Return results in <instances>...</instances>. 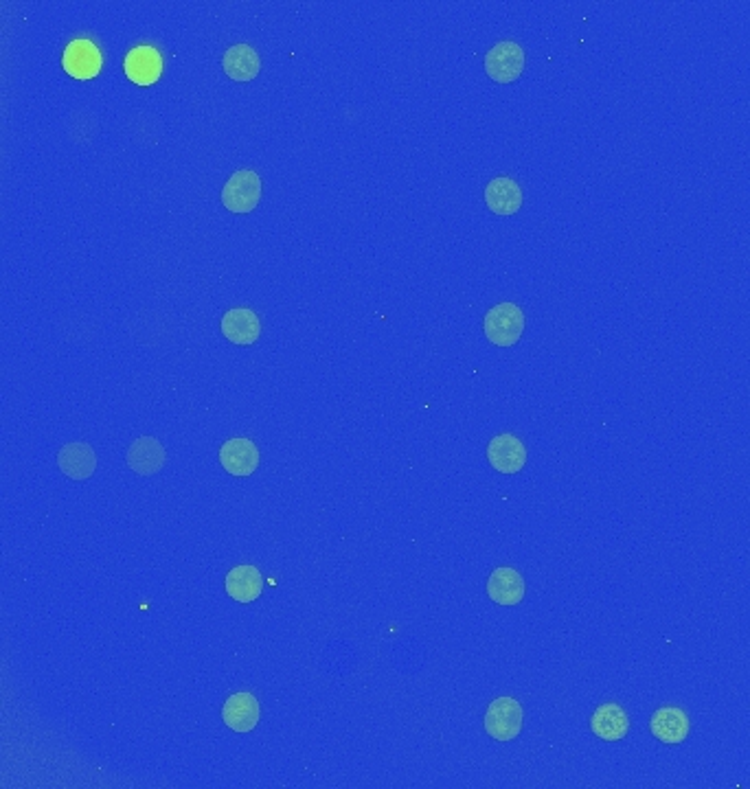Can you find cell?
<instances>
[{"label":"cell","instance_id":"6da1fadb","mask_svg":"<svg viewBox=\"0 0 750 789\" xmlns=\"http://www.w3.org/2000/svg\"><path fill=\"white\" fill-rule=\"evenodd\" d=\"M487 340L496 347H511L525 331V312L516 303H498L483 318Z\"/></svg>","mask_w":750,"mask_h":789},{"label":"cell","instance_id":"7a4b0ae2","mask_svg":"<svg viewBox=\"0 0 750 789\" xmlns=\"http://www.w3.org/2000/svg\"><path fill=\"white\" fill-rule=\"evenodd\" d=\"M525 711L516 697H496L485 713V730L496 741H511L520 735Z\"/></svg>","mask_w":750,"mask_h":789},{"label":"cell","instance_id":"3957f363","mask_svg":"<svg viewBox=\"0 0 750 789\" xmlns=\"http://www.w3.org/2000/svg\"><path fill=\"white\" fill-rule=\"evenodd\" d=\"M261 202V178L253 169H240L226 180L222 204L231 213H250Z\"/></svg>","mask_w":750,"mask_h":789},{"label":"cell","instance_id":"277c9868","mask_svg":"<svg viewBox=\"0 0 750 789\" xmlns=\"http://www.w3.org/2000/svg\"><path fill=\"white\" fill-rule=\"evenodd\" d=\"M525 71V49L518 42L503 40L485 55V73L496 84H511Z\"/></svg>","mask_w":750,"mask_h":789},{"label":"cell","instance_id":"5b68a950","mask_svg":"<svg viewBox=\"0 0 750 789\" xmlns=\"http://www.w3.org/2000/svg\"><path fill=\"white\" fill-rule=\"evenodd\" d=\"M487 461L500 474H518L527 463V448L516 434H498L487 445Z\"/></svg>","mask_w":750,"mask_h":789},{"label":"cell","instance_id":"8992f818","mask_svg":"<svg viewBox=\"0 0 750 789\" xmlns=\"http://www.w3.org/2000/svg\"><path fill=\"white\" fill-rule=\"evenodd\" d=\"M64 71L75 79H93L99 75L101 66H104V57L97 44L90 40H73L64 49L62 57Z\"/></svg>","mask_w":750,"mask_h":789},{"label":"cell","instance_id":"52a82bcc","mask_svg":"<svg viewBox=\"0 0 750 789\" xmlns=\"http://www.w3.org/2000/svg\"><path fill=\"white\" fill-rule=\"evenodd\" d=\"M259 717H261V706L253 693L246 691L233 693L229 700L224 702L222 719L226 726L235 730V733H250V730L257 728Z\"/></svg>","mask_w":750,"mask_h":789},{"label":"cell","instance_id":"ba28073f","mask_svg":"<svg viewBox=\"0 0 750 789\" xmlns=\"http://www.w3.org/2000/svg\"><path fill=\"white\" fill-rule=\"evenodd\" d=\"M259 461H261V456H259L257 445L250 439H244V437L229 439L220 448V463H222L224 470L233 476L255 474L257 467H259Z\"/></svg>","mask_w":750,"mask_h":789},{"label":"cell","instance_id":"9c48e42d","mask_svg":"<svg viewBox=\"0 0 750 789\" xmlns=\"http://www.w3.org/2000/svg\"><path fill=\"white\" fill-rule=\"evenodd\" d=\"M222 334L233 345H253L261 336V320L259 316L248 310V307H233V310L222 316Z\"/></svg>","mask_w":750,"mask_h":789},{"label":"cell","instance_id":"30bf717a","mask_svg":"<svg viewBox=\"0 0 750 789\" xmlns=\"http://www.w3.org/2000/svg\"><path fill=\"white\" fill-rule=\"evenodd\" d=\"M650 730L658 741L667 743V746H678V743H683L687 739L691 722L683 708L663 706L652 715Z\"/></svg>","mask_w":750,"mask_h":789},{"label":"cell","instance_id":"8fae6325","mask_svg":"<svg viewBox=\"0 0 750 789\" xmlns=\"http://www.w3.org/2000/svg\"><path fill=\"white\" fill-rule=\"evenodd\" d=\"M525 592V579H522L516 568L500 566L494 570L490 581H487V594H490V599L498 605H505V608H514V605L522 603Z\"/></svg>","mask_w":750,"mask_h":789},{"label":"cell","instance_id":"7c38bea8","mask_svg":"<svg viewBox=\"0 0 750 789\" xmlns=\"http://www.w3.org/2000/svg\"><path fill=\"white\" fill-rule=\"evenodd\" d=\"M125 75L139 86L154 84L163 73V57L154 47H136L125 55Z\"/></svg>","mask_w":750,"mask_h":789},{"label":"cell","instance_id":"4fadbf2b","mask_svg":"<svg viewBox=\"0 0 750 789\" xmlns=\"http://www.w3.org/2000/svg\"><path fill=\"white\" fill-rule=\"evenodd\" d=\"M58 467L71 480H86L97 470L95 450L88 443H68L58 452Z\"/></svg>","mask_w":750,"mask_h":789},{"label":"cell","instance_id":"5bb4252c","mask_svg":"<svg viewBox=\"0 0 750 789\" xmlns=\"http://www.w3.org/2000/svg\"><path fill=\"white\" fill-rule=\"evenodd\" d=\"M522 189L514 178L498 176L485 187V204L496 215H516L522 209Z\"/></svg>","mask_w":750,"mask_h":789},{"label":"cell","instance_id":"9a60e30c","mask_svg":"<svg viewBox=\"0 0 750 789\" xmlns=\"http://www.w3.org/2000/svg\"><path fill=\"white\" fill-rule=\"evenodd\" d=\"M165 448L163 443L154 437H141L136 439L128 450V465L130 470L141 476H152L163 470L165 465Z\"/></svg>","mask_w":750,"mask_h":789},{"label":"cell","instance_id":"2e32d148","mask_svg":"<svg viewBox=\"0 0 750 789\" xmlns=\"http://www.w3.org/2000/svg\"><path fill=\"white\" fill-rule=\"evenodd\" d=\"M590 728L604 741H621L630 733V717L619 704H601L590 717Z\"/></svg>","mask_w":750,"mask_h":789},{"label":"cell","instance_id":"e0dca14e","mask_svg":"<svg viewBox=\"0 0 750 789\" xmlns=\"http://www.w3.org/2000/svg\"><path fill=\"white\" fill-rule=\"evenodd\" d=\"M224 73L235 82H253L261 71V57L250 44H233L222 57Z\"/></svg>","mask_w":750,"mask_h":789},{"label":"cell","instance_id":"ac0fdd59","mask_svg":"<svg viewBox=\"0 0 750 789\" xmlns=\"http://www.w3.org/2000/svg\"><path fill=\"white\" fill-rule=\"evenodd\" d=\"M226 592L240 603H253L264 592V577L255 566H235L226 575Z\"/></svg>","mask_w":750,"mask_h":789}]
</instances>
